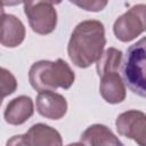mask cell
<instances>
[{
	"mask_svg": "<svg viewBox=\"0 0 146 146\" xmlns=\"http://www.w3.org/2000/svg\"><path fill=\"white\" fill-rule=\"evenodd\" d=\"M105 44L104 24L96 19L82 21L71 34L67 44V55L75 66L87 68L99 59Z\"/></svg>",
	"mask_w": 146,
	"mask_h": 146,
	"instance_id": "cell-1",
	"label": "cell"
},
{
	"mask_svg": "<svg viewBox=\"0 0 146 146\" xmlns=\"http://www.w3.org/2000/svg\"><path fill=\"white\" fill-rule=\"evenodd\" d=\"M74 72L62 58H58L55 62H35L29 71L30 84L39 92L55 91L57 88L70 89L74 83Z\"/></svg>",
	"mask_w": 146,
	"mask_h": 146,
	"instance_id": "cell-2",
	"label": "cell"
},
{
	"mask_svg": "<svg viewBox=\"0 0 146 146\" xmlns=\"http://www.w3.org/2000/svg\"><path fill=\"white\" fill-rule=\"evenodd\" d=\"M145 64H146V39L130 46L123 63V79L128 88L140 97L146 96L145 88Z\"/></svg>",
	"mask_w": 146,
	"mask_h": 146,
	"instance_id": "cell-3",
	"label": "cell"
},
{
	"mask_svg": "<svg viewBox=\"0 0 146 146\" xmlns=\"http://www.w3.org/2000/svg\"><path fill=\"white\" fill-rule=\"evenodd\" d=\"M31 29L41 35L51 33L57 25V11L51 1L23 2Z\"/></svg>",
	"mask_w": 146,
	"mask_h": 146,
	"instance_id": "cell-4",
	"label": "cell"
},
{
	"mask_svg": "<svg viewBox=\"0 0 146 146\" xmlns=\"http://www.w3.org/2000/svg\"><path fill=\"white\" fill-rule=\"evenodd\" d=\"M146 6L144 3L135 5L123 15L116 18L113 25L115 36L122 42H129L139 36L145 31Z\"/></svg>",
	"mask_w": 146,
	"mask_h": 146,
	"instance_id": "cell-5",
	"label": "cell"
},
{
	"mask_svg": "<svg viewBox=\"0 0 146 146\" xmlns=\"http://www.w3.org/2000/svg\"><path fill=\"white\" fill-rule=\"evenodd\" d=\"M119 135L135 140L139 146H145L146 115L141 111L130 110L121 113L115 121Z\"/></svg>",
	"mask_w": 146,
	"mask_h": 146,
	"instance_id": "cell-6",
	"label": "cell"
},
{
	"mask_svg": "<svg viewBox=\"0 0 146 146\" xmlns=\"http://www.w3.org/2000/svg\"><path fill=\"white\" fill-rule=\"evenodd\" d=\"M35 105L38 113L50 120H59L67 112V102L65 97L55 91L39 92Z\"/></svg>",
	"mask_w": 146,
	"mask_h": 146,
	"instance_id": "cell-7",
	"label": "cell"
},
{
	"mask_svg": "<svg viewBox=\"0 0 146 146\" xmlns=\"http://www.w3.org/2000/svg\"><path fill=\"white\" fill-rule=\"evenodd\" d=\"M99 92L105 102L110 104H119L125 99L127 89L119 71H108L100 75Z\"/></svg>",
	"mask_w": 146,
	"mask_h": 146,
	"instance_id": "cell-8",
	"label": "cell"
},
{
	"mask_svg": "<svg viewBox=\"0 0 146 146\" xmlns=\"http://www.w3.org/2000/svg\"><path fill=\"white\" fill-rule=\"evenodd\" d=\"M25 26L19 18L5 14L0 25V43L7 48L18 47L25 39Z\"/></svg>",
	"mask_w": 146,
	"mask_h": 146,
	"instance_id": "cell-9",
	"label": "cell"
},
{
	"mask_svg": "<svg viewBox=\"0 0 146 146\" xmlns=\"http://www.w3.org/2000/svg\"><path fill=\"white\" fill-rule=\"evenodd\" d=\"M34 113L33 100L31 97L22 95L11 99L3 112L5 121L11 125H21L25 123Z\"/></svg>",
	"mask_w": 146,
	"mask_h": 146,
	"instance_id": "cell-10",
	"label": "cell"
},
{
	"mask_svg": "<svg viewBox=\"0 0 146 146\" xmlns=\"http://www.w3.org/2000/svg\"><path fill=\"white\" fill-rule=\"evenodd\" d=\"M24 135L30 146H63L60 133L44 123L33 124Z\"/></svg>",
	"mask_w": 146,
	"mask_h": 146,
	"instance_id": "cell-11",
	"label": "cell"
},
{
	"mask_svg": "<svg viewBox=\"0 0 146 146\" xmlns=\"http://www.w3.org/2000/svg\"><path fill=\"white\" fill-rule=\"evenodd\" d=\"M81 141L89 146H124L122 141L104 124H91L81 135Z\"/></svg>",
	"mask_w": 146,
	"mask_h": 146,
	"instance_id": "cell-12",
	"label": "cell"
},
{
	"mask_svg": "<svg viewBox=\"0 0 146 146\" xmlns=\"http://www.w3.org/2000/svg\"><path fill=\"white\" fill-rule=\"evenodd\" d=\"M122 57H123V54L121 50L113 47L106 49L102 54V56L99 57L96 64L98 75L108 71H119L122 62Z\"/></svg>",
	"mask_w": 146,
	"mask_h": 146,
	"instance_id": "cell-13",
	"label": "cell"
},
{
	"mask_svg": "<svg viewBox=\"0 0 146 146\" xmlns=\"http://www.w3.org/2000/svg\"><path fill=\"white\" fill-rule=\"evenodd\" d=\"M17 89V80L14 74L5 68L0 67V98H5L14 94Z\"/></svg>",
	"mask_w": 146,
	"mask_h": 146,
	"instance_id": "cell-14",
	"label": "cell"
},
{
	"mask_svg": "<svg viewBox=\"0 0 146 146\" xmlns=\"http://www.w3.org/2000/svg\"><path fill=\"white\" fill-rule=\"evenodd\" d=\"M72 3L88 11H99L107 6V1H74Z\"/></svg>",
	"mask_w": 146,
	"mask_h": 146,
	"instance_id": "cell-15",
	"label": "cell"
},
{
	"mask_svg": "<svg viewBox=\"0 0 146 146\" xmlns=\"http://www.w3.org/2000/svg\"><path fill=\"white\" fill-rule=\"evenodd\" d=\"M6 146H30V144L25 135H15L7 140Z\"/></svg>",
	"mask_w": 146,
	"mask_h": 146,
	"instance_id": "cell-16",
	"label": "cell"
},
{
	"mask_svg": "<svg viewBox=\"0 0 146 146\" xmlns=\"http://www.w3.org/2000/svg\"><path fill=\"white\" fill-rule=\"evenodd\" d=\"M5 15V9H3V5L2 2H0V25H1V21H2V17Z\"/></svg>",
	"mask_w": 146,
	"mask_h": 146,
	"instance_id": "cell-17",
	"label": "cell"
},
{
	"mask_svg": "<svg viewBox=\"0 0 146 146\" xmlns=\"http://www.w3.org/2000/svg\"><path fill=\"white\" fill-rule=\"evenodd\" d=\"M66 146H84V144H82V143H71Z\"/></svg>",
	"mask_w": 146,
	"mask_h": 146,
	"instance_id": "cell-18",
	"label": "cell"
},
{
	"mask_svg": "<svg viewBox=\"0 0 146 146\" xmlns=\"http://www.w3.org/2000/svg\"><path fill=\"white\" fill-rule=\"evenodd\" d=\"M1 104H2V98H0V106H1Z\"/></svg>",
	"mask_w": 146,
	"mask_h": 146,
	"instance_id": "cell-19",
	"label": "cell"
}]
</instances>
